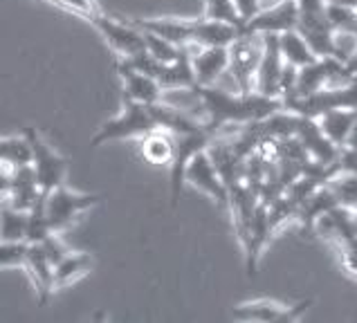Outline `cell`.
Wrapping results in <instances>:
<instances>
[{"instance_id": "cell-1", "label": "cell", "mask_w": 357, "mask_h": 323, "mask_svg": "<svg viewBox=\"0 0 357 323\" xmlns=\"http://www.w3.org/2000/svg\"><path fill=\"white\" fill-rule=\"evenodd\" d=\"M196 93L200 97V110L205 113V121L213 133L227 124H257L285 108L281 97H268L257 90L231 95L216 86H198Z\"/></svg>"}, {"instance_id": "cell-2", "label": "cell", "mask_w": 357, "mask_h": 323, "mask_svg": "<svg viewBox=\"0 0 357 323\" xmlns=\"http://www.w3.org/2000/svg\"><path fill=\"white\" fill-rule=\"evenodd\" d=\"M158 121L153 115L151 106L139 104V101H132L130 97L121 95V113L113 119H108L104 126H101L95 137L90 139V146L97 148L106 141H115V139H130V137H144L153 130H158Z\"/></svg>"}, {"instance_id": "cell-3", "label": "cell", "mask_w": 357, "mask_h": 323, "mask_svg": "<svg viewBox=\"0 0 357 323\" xmlns=\"http://www.w3.org/2000/svg\"><path fill=\"white\" fill-rule=\"evenodd\" d=\"M173 139H176V155H173V162L169 166V196H171V207L176 209L182 187H185V171L189 166V162L211 146L213 130L205 121V126L189 130V133H176Z\"/></svg>"}, {"instance_id": "cell-4", "label": "cell", "mask_w": 357, "mask_h": 323, "mask_svg": "<svg viewBox=\"0 0 357 323\" xmlns=\"http://www.w3.org/2000/svg\"><path fill=\"white\" fill-rule=\"evenodd\" d=\"M283 104L292 113L312 119H319L324 113L335 108H357V77L342 86H328L308 97H285Z\"/></svg>"}, {"instance_id": "cell-5", "label": "cell", "mask_w": 357, "mask_h": 323, "mask_svg": "<svg viewBox=\"0 0 357 323\" xmlns=\"http://www.w3.org/2000/svg\"><path fill=\"white\" fill-rule=\"evenodd\" d=\"M101 202H104L101 194H77V191L61 184L54 191L45 194V211L50 225H52L56 234H61L68 227H73L81 214H86L88 209L101 205Z\"/></svg>"}, {"instance_id": "cell-6", "label": "cell", "mask_w": 357, "mask_h": 323, "mask_svg": "<svg viewBox=\"0 0 357 323\" xmlns=\"http://www.w3.org/2000/svg\"><path fill=\"white\" fill-rule=\"evenodd\" d=\"M81 18L93 25L106 38V43L117 56H135L139 52H146L144 32L137 29L132 23H128V20H115L110 16H104L101 12L84 14Z\"/></svg>"}, {"instance_id": "cell-7", "label": "cell", "mask_w": 357, "mask_h": 323, "mask_svg": "<svg viewBox=\"0 0 357 323\" xmlns=\"http://www.w3.org/2000/svg\"><path fill=\"white\" fill-rule=\"evenodd\" d=\"M263 58V34H241L229 45V74L238 93H254L257 72Z\"/></svg>"}, {"instance_id": "cell-8", "label": "cell", "mask_w": 357, "mask_h": 323, "mask_svg": "<svg viewBox=\"0 0 357 323\" xmlns=\"http://www.w3.org/2000/svg\"><path fill=\"white\" fill-rule=\"evenodd\" d=\"M23 133L27 135L29 144H32V166L38 175V184L43 189V194H50L56 187L63 184L68 173V157L56 153V150L40 137V133L34 126H23Z\"/></svg>"}, {"instance_id": "cell-9", "label": "cell", "mask_w": 357, "mask_h": 323, "mask_svg": "<svg viewBox=\"0 0 357 323\" xmlns=\"http://www.w3.org/2000/svg\"><path fill=\"white\" fill-rule=\"evenodd\" d=\"M312 306V299H303L292 306L277 303L270 299L238 303L231 308V319L236 321H252V323H292L297 321L305 310Z\"/></svg>"}, {"instance_id": "cell-10", "label": "cell", "mask_w": 357, "mask_h": 323, "mask_svg": "<svg viewBox=\"0 0 357 323\" xmlns=\"http://www.w3.org/2000/svg\"><path fill=\"white\" fill-rule=\"evenodd\" d=\"M43 196L38 175L32 164L27 166H5L3 164V202H9L20 211H29Z\"/></svg>"}, {"instance_id": "cell-11", "label": "cell", "mask_w": 357, "mask_h": 323, "mask_svg": "<svg viewBox=\"0 0 357 323\" xmlns=\"http://www.w3.org/2000/svg\"><path fill=\"white\" fill-rule=\"evenodd\" d=\"M299 25L297 0H274L263 5L261 12L250 18L243 27V34H283Z\"/></svg>"}, {"instance_id": "cell-12", "label": "cell", "mask_w": 357, "mask_h": 323, "mask_svg": "<svg viewBox=\"0 0 357 323\" xmlns=\"http://www.w3.org/2000/svg\"><path fill=\"white\" fill-rule=\"evenodd\" d=\"M185 182L200 189L202 194H207L218 207L229 209V187L222 180L218 166L213 164V159L209 155V150H202L196 157L189 162V166L185 171Z\"/></svg>"}, {"instance_id": "cell-13", "label": "cell", "mask_w": 357, "mask_h": 323, "mask_svg": "<svg viewBox=\"0 0 357 323\" xmlns=\"http://www.w3.org/2000/svg\"><path fill=\"white\" fill-rule=\"evenodd\" d=\"M285 58L281 54L279 34H263V58L257 72L254 90L268 97H281V77H283Z\"/></svg>"}, {"instance_id": "cell-14", "label": "cell", "mask_w": 357, "mask_h": 323, "mask_svg": "<svg viewBox=\"0 0 357 323\" xmlns=\"http://www.w3.org/2000/svg\"><path fill=\"white\" fill-rule=\"evenodd\" d=\"M294 137L301 141L303 148L308 150V155L314 162H319L324 166H337L342 148L324 133L317 119L299 115V124H297V133H294Z\"/></svg>"}, {"instance_id": "cell-15", "label": "cell", "mask_w": 357, "mask_h": 323, "mask_svg": "<svg viewBox=\"0 0 357 323\" xmlns=\"http://www.w3.org/2000/svg\"><path fill=\"white\" fill-rule=\"evenodd\" d=\"M115 70L121 79V86H124V93H121L124 97H130L132 101H139V104H146V106L162 101V90L165 88H162L153 77L139 72L128 58L117 56Z\"/></svg>"}, {"instance_id": "cell-16", "label": "cell", "mask_w": 357, "mask_h": 323, "mask_svg": "<svg viewBox=\"0 0 357 323\" xmlns=\"http://www.w3.org/2000/svg\"><path fill=\"white\" fill-rule=\"evenodd\" d=\"M25 269L29 271V278H32L38 303L45 306L52 297V292L56 290V278H54V265L52 260L47 258L45 249L38 245V242H29V251H27V262Z\"/></svg>"}, {"instance_id": "cell-17", "label": "cell", "mask_w": 357, "mask_h": 323, "mask_svg": "<svg viewBox=\"0 0 357 323\" xmlns=\"http://www.w3.org/2000/svg\"><path fill=\"white\" fill-rule=\"evenodd\" d=\"M198 86H213L229 70V47H200L191 56Z\"/></svg>"}, {"instance_id": "cell-18", "label": "cell", "mask_w": 357, "mask_h": 323, "mask_svg": "<svg viewBox=\"0 0 357 323\" xmlns=\"http://www.w3.org/2000/svg\"><path fill=\"white\" fill-rule=\"evenodd\" d=\"M333 207H337V200H335L331 187L324 184L297 207V216H294V220L303 227V231H312L314 222H317L324 214H328Z\"/></svg>"}, {"instance_id": "cell-19", "label": "cell", "mask_w": 357, "mask_h": 323, "mask_svg": "<svg viewBox=\"0 0 357 323\" xmlns=\"http://www.w3.org/2000/svg\"><path fill=\"white\" fill-rule=\"evenodd\" d=\"M139 148L144 159L151 162V164L171 166L173 155H176V139H173V133H169V130L158 128L139 139Z\"/></svg>"}, {"instance_id": "cell-20", "label": "cell", "mask_w": 357, "mask_h": 323, "mask_svg": "<svg viewBox=\"0 0 357 323\" xmlns=\"http://www.w3.org/2000/svg\"><path fill=\"white\" fill-rule=\"evenodd\" d=\"M317 121L324 133L342 148L357 121V108H335V110H328V113H324Z\"/></svg>"}, {"instance_id": "cell-21", "label": "cell", "mask_w": 357, "mask_h": 323, "mask_svg": "<svg viewBox=\"0 0 357 323\" xmlns=\"http://www.w3.org/2000/svg\"><path fill=\"white\" fill-rule=\"evenodd\" d=\"M95 267V256L84 254V251H70V254L54 265V278H56V290L70 285V283L79 281L81 276L90 274Z\"/></svg>"}, {"instance_id": "cell-22", "label": "cell", "mask_w": 357, "mask_h": 323, "mask_svg": "<svg viewBox=\"0 0 357 323\" xmlns=\"http://www.w3.org/2000/svg\"><path fill=\"white\" fill-rule=\"evenodd\" d=\"M279 45H281V54L285 58V63H292L297 68H303L319 58L299 29H290V32L279 34Z\"/></svg>"}, {"instance_id": "cell-23", "label": "cell", "mask_w": 357, "mask_h": 323, "mask_svg": "<svg viewBox=\"0 0 357 323\" xmlns=\"http://www.w3.org/2000/svg\"><path fill=\"white\" fill-rule=\"evenodd\" d=\"M32 157H34L32 144H29L25 133H20L16 137H3V141H0V162L5 166L12 168L27 166L32 164Z\"/></svg>"}, {"instance_id": "cell-24", "label": "cell", "mask_w": 357, "mask_h": 323, "mask_svg": "<svg viewBox=\"0 0 357 323\" xmlns=\"http://www.w3.org/2000/svg\"><path fill=\"white\" fill-rule=\"evenodd\" d=\"M326 184L331 187L335 200L340 207H346L351 211H357V175L346 173V171H337Z\"/></svg>"}, {"instance_id": "cell-25", "label": "cell", "mask_w": 357, "mask_h": 323, "mask_svg": "<svg viewBox=\"0 0 357 323\" xmlns=\"http://www.w3.org/2000/svg\"><path fill=\"white\" fill-rule=\"evenodd\" d=\"M27 214L29 211H20L9 202H3V240H27Z\"/></svg>"}, {"instance_id": "cell-26", "label": "cell", "mask_w": 357, "mask_h": 323, "mask_svg": "<svg viewBox=\"0 0 357 323\" xmlns=\"http://www.w3.org/2000/svg\"><path fill=\"white\" fill-rule=\"evenodd\" d=\"M50 234H56V231L50 225L45 211V194H43L27 214V242H43Z\"/></svg>"}, {"instance_id": "cell-27", "label": "cell", "mask_w": 357, "mask_h": 323, "mask_svg": "<svg viewBox=\"0 0 357 323\" xmlns=\"http://www.w3.org/2000/svg\"><path fill=\"white\" fill-rule=\"evenodd\" d=\"M205 18L236 25L241 29L245 27V18L241 16L234 0H205Z\"/></svg>"}, {"instance_id": "cell-28", "label": "cell", "mask_w": 357, "mask_h": 323, "mask_svg": "<svg viewBox=\"0 0 357 323\" xmlns=\"http://www.w3.org/2000/svg\"><path fill=\"white\" fill-rule=\"evenodd\" d=\"M29 242L27 240H3L0 245V265L7 267H25Z\"/></svg>"}, {"instance_id": "cell-29", "label": "cell", "mask_w": 357, "mask_h": 323, "mask_svg": "<svg viewBox=\"0 0 357 323\" xmlns=\"http://www.w3.org/2000/svg\"><path fill=\"white\" fill-rule=\"evenodd\" d=\"M38 245L45 249V254L52 260V265H59V262L70 254L68 247L63 245V240L59 238V234H50L43 242H38Z\"/></svg>"}, {"instance_id": "cell-30", "label": "cell", "mask_w": 357, "mask_h": 323, "mask_svg": "<svg viewBox=\"0 0 357 323\" xmlns=\"http://www.w3.org/2000/svg\"><path fill=\"white\" fill-rule=\"evenodd\" d=\"M43 3L56 5V7H63V9H68V12H73V14H77V16L99 12V7H97L95 0H43Z\"/></svg>"}, {"instance_id": "cell-31", "label": "cell", "mask_w": 357, "mask_h": 323, "mask_svg": "<svg viewBox=\"0 0 357 323\" xmlns=\"http://www.w3.org/2000/svg\"><path fill=\"white\" fill-rule=\"evenodd\" d=\"M337 171H346V173L357 175V148L342 146L340 159H337Z\"/></svg>"}, {"instance_id": "cell-32", "label": "cell", "mask_w": 357, "mask_h": 323, "mask_svg": "<svg viewBox=\"0 0 357 323\" xmlns=\"http://www.w3.org/2000/svg\"><path fill=\"white\" fill-rule=\"evenodd\" d=\"M234 3H236L241 16L245 18V23H248L250 18L257 16L261 12V7H263V0H234Z\"/></svg>"}, {"instance_id": "cell-33", "label": "cell", "mask_w": 357, "mask_h": 323, "mask_svg": "<svg viewBox=\"0 0 357 323\" xmlns=\"http://www.w3.org/2000/svg\"><path fill=\"white\" fill-rule=\"evenodd\" d=\"M346 70H349L351 77H357V47H355V52L351 54V58L346 61Z\"/></svg>"}, {"instance_id": "cell-34", "label": "cell", "mask_w": 357, "mask_h": 323, "mask_svg": "<svg viewBox=\"0 0 357 323\" xmlns=\"http://www.w3.org/2000/svg\"><path fill=\"white\" fill-rule=\"evenodd\" d=\"M344 146H349V148H357V121H355V126H353L351 135H349V139H346V144H344Z\"/></svg>"}, {"instance_id": "cell-35", "label": "cell", "mask_w": 357, "mask_h": 323, "mask_svg": "<svg viewBox=\"0 0 357 323\" xmlns=\"http://www.w3.org/2000/svg\"><path fill=\"white\" fill-rule=\"evenodd\" d=\"M328 5H342V7H355L357 9V0H326Z\"/></svg>"}]
</instances>
